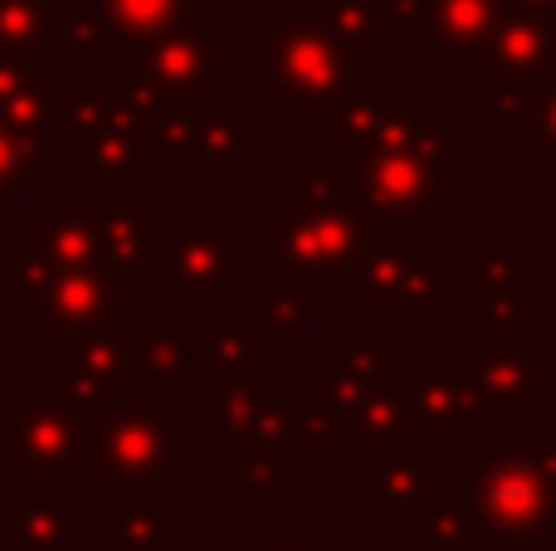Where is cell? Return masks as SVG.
<instances>
[{"label": "cell", "instance_id": "ac0fdd59", "mask_svg": "<svg viewBox=\"0 0 556 551\" xmlns=\"http://www.w3.org/2000/svg\"><path fill=\"white\" fill-rule=\"evenodd\" d=\"M137 298H127L103 269H84V273H54L39 289V298L20 312L29 332L45 337H74V332H103L113 328L117 312H127Z\"/></svg>", "mask_w": 556, "mask_h": 551}, {"label": "cell", "instance_id": "8992f818", "mask_svg": "<svg viewBox=\"0 0 556 551\" xmlns=\"http://www.w3.org/2000/svg\"><path fill=\"white\" fill-rule=\"evenodd\" d=\"M250 68H269L264 84V103L269 107H307V113H327L342 98L356 93V68L346 54L317 29L313 15L278 20L260 44L244 49Z\"/></svg>", "mask_w": 556, "mask_h": 551}, {"label": "cell", "instance_id": "d6986e66", "mask_svg": "<svg viewBox=\"0 0 556 551\" xmlns=\"http://www.w3.org/2000/svg\"><path fill=\"white\" fill-rule=\"evenodd\" d=\"M20 240H25L54 273L103 269V254H98L93 195H54V201H49L35 220L20 225Z\"/></svg>", "mask_w": 556, "mask_h": 551}, {"label": "cell", "instance_id": "4dcf8cb0", "mask_svg": "<svg viewBox=\"0 0 556 551\" xmlns=\"http://www.w3.org/2000/svg\"><path fill=\"white\" fill-rule=\"evenodd\" d=\"M103 20V29L113 35V44H152V39L172 35L181 25H195V10L191 0H88Z\"/></svg>", "mask_w": 556, "mask_h": 551}, {"label": "cell", "instance_id": "d4e9b609", "mask_svg": "<svg viewBox=\"0 0 556 551\" xmlns=\"http://www.w3.org/2000/svg\"><path fill=\"white\" fill-rule=\"evenodd\" d=\"M269 367H274V347L240 318V308H225L215 332H205L201 342V371L195 376H215L225 386L269 390Z\"/></svg>", "mask_w": 556, "mask_h": 551}, {"label": "cell", "instance_id": "44dd1931", "mask_svg": "<svg viewBox=\"0 0 556 551\" xmlns=\"http://www.w3.org/2000/svg\"><path fill=\"white\" fill-rule=\"evenodd\" d=\"M181 176H244L250 171V117L244 107H195L176 142Z\"/></svg>", "mask_w": 556, "mask_h": 551}, {"label": "cell", "instance_id": "60d3db41", "mask_svg": "<svg viewBox=\"0 0 556 551\" xmlns=\"http://www.w3.org/2000/svg\"><path fill=\"white\" fill-rule=\"evenodd\" d=\"M376 35L381 44H420L425 39V10L430 0H371Z\"/></svg>", "mask_w": 556, "mask_h": 551}, {"label": "cell", "instance_id": "83f0119b", "mask_svg": "<svg viewBox=\"0 0 556 551\" xmlns=\"http://www.w3.org/2000/svg\"><path fill=\"white\" fill-rule=\"evenodd\" d=\"M49 117H54V84L49 64L39 59H10L0 54V127L35 132L49 142Z\"/></svg>", "mask_w": 556, "mask_h": 551}, {"label": "cell", "instance_id": "5bb4252c", "mask_svg": "<svg viewBox=\"0 0 556 551\" xmlns=\"http://www.w3.org/2000/svg\"><path fill=\"white\" fill-rule=\"evenodd\" d=\"M356 308L381 312V308H440L450 298V283H444V269L425 254L420 240H410L405 230H395L391 240H381L366 264L352 279Z\"/></svg>", "mask_w": 556, "mask_h": 551}, {"label": "cell", "instance_id": "1f68e13d", "mask_svg": "<svg viewBox=\"0 0 556 551\" xmlns=\"http://www.w3.org/2000/svg\"><path fill=\"white\" fill-rule=\"evenodd\" d=\"M220 478L225 488L244 494L250 508H288V498H293L288 454H269V449H244V445L220 449Z\"/></svg>", "mask_w": 556, "mask_h": 551}, {"label": "cell", "instance_id": "d590c367", "mask_svg": "<svg viewBox=\"0 0 556 551\" xmlns=\"http://www.w3.org/2000/svg\"><path fill=\"white\" fill-rule=\"evenodd\" d=\"M54 49V0H0V54L49 64Z\"/></svg>", "mask_w": 556, "mask_h": 551}, {"label": "cell", "instance_id": "816d5d0a", "mask_svg": "<svg viewBox=\"0 0 556 551\" xmlns=\"http://www.w3.org/2000/svg\"><path fill=\"white\" fill-rule=\"evenodd\" d=\"M552 400H556V390H552Z\"/></svg>", "mask_w": 556, "mask_h": 551}, {"label": "cell", "instance_id": "74e56055", "mask_svg": "<svg viewBox=\"0 0 556 551\" xmlns=\"http://www.w3.org/2000/svg\"><path fill=\"white\" fill-rule=\"evenodd\" d=\"M54 279V269H49L45 259H39L35 249H29L25 240H5L0 244V298H5L10 312H25L29 303L39 298V289Z\"/></svg>", "mask_w": 556, "mask_h": 551}, {"label": "cell", "instance_id": "f1b7e54d", "mask_svg": "<svg viewBox=\"0 0 556 551\" xmlns=\"http://www.w3.org/2000/svg\"><path fill=\"white\" fill-rule=\"evenodd\" d=\"M352 435H356V445L410 439V367L401 357L371 381L362 406L352 410Z\"/></svg>", "mask_w": 556, "mask_h": 551}, {"label": "cell", "instance_id": "f6af8a7d", "mask_svg": "<svg viewBox=\"0 0 556 551\" xmlns=\"http://www.w3.org/2000/svg\"><path fill=\"white\" fill-rule=\"evenodd\" d=\"M10 533H15V484H0V551H10Z\"/></svg>", "mask_w": 556, "mask_h": 551}, {"label": "cell", "instance_id": "7bdbcfd3", "mask_svg": "<svg viewBox=\"0 0 556 551\" xmlns=\"http://www.w3.org/2000/svg\"><path fill=\"white\" fill-rule=\"evenodd\" d=\"M528 137L542 146L547 156H556V74L542 84V103H538V117H532Z\"/></svg>", "mask_w": 556, "mask_h": 551}, {"label": "cell", "instance_id": "6da1fadb", "mask_svg": "<svg viewBox=\"0 0 556 551\" xmlns=\"http://www.w3.org/2000/svg\"><path fill=\"white\" fill-rule=\"evenodd\" d=\"M401 225L371 215L356 201L352 176L332 152L288 181L283 195L264 205V279L283 283H346L352 289L366 254Z\"/></svg>", "mask_w": 556, "mask_h": 551}, {"label": "cell", "instance_id": "7dc6e473", "mask_svg": "<svg viewBox=\"0 0 556 551\" xmlns=\"http://www.w3.org/2000/svg\"><path fill=\"white\" fill-rule=\"evenodd\" d=\"M454 551H508V547L489 542V537H473V542H469V547H454Z\"/></svg>", "mask_w": 556, "mask_h": 551}, {"label": "cell", "instance_id": "8d00e7d4", "mask_svg": "<svg viewBox=\"0 0 556 551\" xmlns=\"http://www.w3.org/2000/svg\"><path fill=\"white\" fill-rule=\"evenodd\" d=\"M415 533L425 537V551L469 547L473 537H479V523H473V508H469V498H464V488L444 478V484L430 494V503H425Z\"/></svg>", "mask_w": 556, "mask_h": 551}, {"label": "cell", "instance_id": "836d02e7", "mask_svg": "<svg viewBox=\"0 0 556 551\" xmlns=\"http://www.w3.org/2000/svg\"><path fill=\"white\" fill-rule=\"evenodd\" d=\"M113 551H181V513L162 494H137L113 513Z\"/></svg>", "mask_w": 556, "mask_h": 551}, {"label": "cell", "instance_id": "e575fe53", "mask_svg": "<svg viewBox=\"0 0 556 551\" xmlns=\"http://www.w3.org/2000/svg\"><path fill=\"white\" fill-rule=\"evenodd\" d=\"M54 44H64L74 68H113L117 44L88 0H54Z\"/></svg>", "mask_w": 556, "mask_h": 551}, {"label": "cell", "instance_id": "cb8c5ba5", "mask_svg": "<svg viewBox=\"0 0 556 551\" xmlns=\"http://www.w3.org/2000/svg\"><path fill=\"white\" fill-rule=\"evenodd\" d=\"M201 342H205V332H195V328H156L147 337H137L123 396L181 400V381L201 371Z\"/></svg>", "mask_w": 556, "mask_h": 551}, {"label": "cell", "instance_id": "52a82bcc", "mask_svg": "<svg viewBox=\"0 0 556 551\" xmlns=\"http://www.w3.org/2000/svg\"><path fill=\"white\" fill-rule=\"evenodd\" d=\"M88 415L49 396L0 400V464L20 469V484L68 488V474L84 469Z\"/></svg>", "mask_w": 556, "mask_h": 551}, {"label": "cell", "instance_id": "9a60e30c", "mask_svg": "<svg viewBox=\"0 0 556 551\" xmlns=\"http://www.w3.org/2000/svg\"><path fill=\"white\" fill-rule=\"evenodd\" d=\"M93 220H98L103 273L127 298H137V293L152 283L162 205H156L152 195H93Z\"/></svg>", "mask_w": 556, "mask_h": 551}, {"label": "cell", "instance_id": "603a6c76", "mask_svg": "<svg viewBox=\"0 0 556 551\" xmlns=\"http://www.w3.org/2000/svg\"><path fill=\"white\" fill-rule=\"evenodd\" d=\"M10 547L29 551H88L93 547V517L74 508L68 488L15 484V533Z\"/></svg>", "mask_w": 556, "mask_h": 551}, {"label": "cell", "instance_id": "277c9868", "mask_svg": "<svg viewBox=\"0 0 556 551\" xmlns=\"http://www.w3.org/2000/svg\"><path fill=\"white\" fill-rule=\"evenodd\" d=\"M250 273V230L244 220H181L156 234L152 283L166 312L186 308H225L235 289H244Z\"/></svg>", "mask_w": 556, "mask_h": 551}, {"label": "cell", "instance_id": "c3c4849f", "mask_svg": "<svg viewBox=\"0 0 556 551\" xmlns=\"http://www.w3.org/2000/svg\"><path fill=\"white\" fill-rule=\"evenodd\" d=\"M547 445H552V454H556V435H552V439H547Z\"/></svg>", "mask_w": 556, "mask_h": 551}, {"label": "cell", "instance_id": "7c38bea8", "mask_svg": "<svg viewBox=\"0 0 556 551\" xmlns=\"http://www.w3.org/2000/svg\"><path fill=\"white\" fill-rule=\"evenodd\" d=\"M469 357V396L473 420H518L538 415L542 400L556 390V357L532 347H498V351H464Z\"/></svg>", "mask_w": 556, "mask_h": 551}, {"label": "cell", "instance_id": "7a4b0ae2", "mask_svg": "<svg viewBox=\"0 0 556 551\" xmlns=\"http://www.w3.org/2000/svg\"><path fill=\"white\" fill-rule=\"evenodd\" d=\"M84 469L93 488L162 494V488L181 484V439H176L181 400L117 396L98 410H84Z\"/></svg>", "mask_w": 556, "mask_h": 551}, {"label": "cell", "instance_id": "ee69618b", "mask_svg": "<svg viewBox=\"0 0 556 551\" xmlns=\"http://www.w3.org/2000/svg\"><path fill=\"white\" fill-rule=\"evenodd\" d=\"M191 10L225 29V25H240V20L250 15V0H191Z\"/></svg>", "mask_w": 556, "mask_h": 551}, {"label": "cell", "instance_id": "2e32d148", "mask_svg": "<svg viewBox=\"0 0 556 551\" xmlns=\"http://www.w3.org/2000/svg\"><path fill=\"white\" fill-rule=\"evenodd\" d=\"M201 435L205 445H250L293 454V430H288V400L274 390L225 386L215 376H201Z\"/></svg>", "mask_w": 556, "mask_h": 551}, {"label": "cell", "instance_id": "5b68a950", "mask_svg": "<svg viewBox=\"0 0 556 551\" xmlns=\"http://www.w3.org/2000/svg\"><path fill=\"white\" fill-rule=\"evenodd\" d=\"M473 508L479 537L498 547H528L552 527L556 513V454L552 445H513L493 449L469 484H459Z\"/></svg>", "mask_w": 556, "mask_h": 551}, {"label": "cell", "instance_id": "bcb514c9", "mask_svg": "<svg viewBox=\"0 0 556 551\" xmlns=\"http://www.w3.org/2000/svg\"><path fill=\"white\" fill-rule=\"evenodd\" d=\"M513 10H528V15H542V20H556V0H508Z\"/></svg>", "mask_w": 556, "mask_h": 551}, {"label": "cell", "instance_id": "f35d334b", "mask_svg": "<svg viewBox=\"0 0 556 551\" xmlns=\"http://www.w3.org/2000/svg\"><path fill=\"white\" fill-rule=\"evenodd\" d=\"M54 156V146L35 132H15V127H0V201H15L25 191V181L39 166Z\"/></svg>", "mask_w": 556, "mask_h": 551}, {"label": "cell", "instance_id": "f907efd6", "mask_svg": "<svg viewBox=\"0 0 556 551\" xmlns=\"http://www.w3.org/2000/svg\"><path fill=\"white\" fill-rule=\"evenodd\" d=\"M552 527H556V513H552Z\"/></svg>", "mask_w": 556, "mask_h": 551}, {"label": "cell", "instance_id": "484cf974", "mask_svg": "<svg viewBox=\"0 0 556 551\" xmlns=\"http://www.w3.org/2000/svg\"><path fill=\"white\" fill-rule=\"evenodd\" d=\"M489 84H532V78L556 74V20L508 5L489 49Z\"/></svg>", "mask_w": 556, "mask_h": 551}, {"label": "cell", "instance_id": "9c48e42d", "mask_svg": "<svg viewBox=\"0 0 556 551\" xmlns=\"http://www.w3.org/2000/svg\"><path fill=\"white\" fill-rule=\"evenodd\" d=\"M220 39H225L220 25L195 20V25H181V29H172V35L152 39V44L132 49V59H123V64L152 98L181 107V113H195V107H205V98L225 84Z\"/></svg>", "mask_w": 556, "mask_h": 551}, {"label": "cell", "instance_id": "3957f363", "mask_svg": "<svg viewBox=\"0 0 556 551\" xmlns=\"http://www.w3.org/2000/svg\"><path fill=\"white\" fill-rule=\"evenodd\" d=\"M49 146L68 156L74 176L93 181V195H132L137 176H152L162 166V152L113 88L108 93H74V88L54 84Z\"/></svg>", "mask_w": 556, "mask_h": 551}, {"label": "cell", "instance_id": "7402d4cb", "mask_svg": "<svg viewBox=\"0 0 556 551\" xmlns=\"http://www.w3.org/2000/svg\"><path fill=\"white\" fill-rule=\"evenodd\" d=\"M503 15H508V0H430L420 59L430 68L450 59H489Z\"/></svg>", "mask_w": 556, "mask_h": 551}, {"label": "cell", "instance_id": "681fc988", "mask_svg": "<svg viewBox=\"0 0 556 551\" xmlns=\"http://www.w3.org/2000/svg\"><path fill=\"white\" fill-rule=\"evenodd\" d=\"M10 551H29V547H10Z\"/></svg>", "mask_w": 556, "mask_h": 551}, {"label": "cell", "instance_id": "ffe728a7", "mask_svg": "<svg viewBox=\"0 0 556 551\" xmlns=\"http://www.w3.org/2000/svg\"><path fill=\"white\" fill-rule=\"evenodd\" d=\"M391 361H395V351H386L371 328H342L332 337V351H317L313 390H307V396H317L323 406L342 410V415L352 420V410L362 406L371 381L381 376Z\"/></svg>", "mask_w": 556, "mask_h": 551}, {"label": "cell", "instance_id": "4fadbf2b", "mask_svg": "<svg viewBox=\"0 0 556 551\" xmlns=\"http://www.w3.org/2000/svg\"><path fill=\"white\" fill-rule=\"evenodd\" d=\"M356 201L391 225L444 220V166L410 152H371L352 166Z\"/></svg>", "mask_w": 556, "mask_h": 551}, {"label": "cell", "instance_id": "f546056e", "mask_svg": "<svg viewBox=\"0 0 556 551\" xmlns=\"http://www.w3.org/2000/svg\"><path fill=\"white\" fill-rule=\"evenodd\" d=\"M240 318L260 332L264 342L274 347V357L293 342V332H303L313 322V303H307L303 283H283V279H260V283H244V303H240Z\"/></svg>", "mask_w": 556, "mask_h": 551}, {"label": "cell", "instance_id": "ab89813d", "mask_svg": "<svg viewBox=\"0 0 556 551\" xmlns=\"http://www.w3.org/2000/svg\"><path fill=\"white\" fill-rule=\"evenodd\" d=\"M288 430H293V445H356L352 420L342 410L323 406L317 396L288 400Z\"/></svg>", "mask_w": 556, "mask_h": 551}, {"label": "cell", "instance_id": "30bf717a", "mask_svg": "<svg viewBox=\"0 0 556 551\" xmlns=\"http://www.w3.org/2000/svg\"><path fill=\"white\" fill-rule=\"evenodd\" d=\"M440 484L444 469L430 464L415 439L356 445V508L371 513L381 533H410Z\"/></svg>", "mask_w": 556, "mask_h": 551}, {"label": "cell", "instance_id": "8fae6325", "mask_svg": "<svg viewBox=\"0 0 556 551\" xmlns=\"http://www.w3.org/2000/svg\"><path fill=\"white\" fill-rule=\"evenodd\" d=\"M137 337L123 328L45 337V390L74 410H98L127 390Z\"/></svg>", "mask_w": 556, "mask_h": 551}, {"label": "cell", "instance_id": "b9f144b4", "mask_svg": "<svg viewBox=\"0 0 556 551\" xmlns=\"http://www.w3.org/2000/svg\"><path fill=\"white\" fill-rule=\"evenodd\" d=\"M244 551H327L317 547L313 533H278V527H260L244 537Z\"/></svg>", "mask_w": 556, "mask_h": 551}, {"label": "cell", "instance_id": "ba28073f", "mask_svg": "<svg viewBox=\"0 0 556 551\" xmlns=\"http://www.w3.org/2000/svg\"><path fill=\"white\" fill-rule=\"evenodd\" d=\"M473 289H469V351L498 347H532L538 332V289H532V264H522L513 249L489 240H473Z\"/></svg>", "mask_w": 556, "mask_h": 551}, {"label": "cell", "instance_id": "4316f807", "mask_svg": "<svg viewBox=\"0 0 556 551\" xmlns=\"http://www.w3.org/2000/svg\"><path fill=\"white\" fill-rule=\"evenodd\" d=\"M395 107H405V93L395 84H381V88H371V93H362V88H356V93L342 98L337 107L313 113V123H317V132L332 137V156L362 162V156L376 146V137H381L386 117H391Z\"/></svg>", "mask_w": 556, "mask_h": 551}, {"label": "cell", "instance_id": "e0dca14e", "mask_svg": "<svg viewBox=\"0 0 556 551\" xmlns=\"http://www.w3.org/2000/svg\"><path fill=\"white\" fill-rule=\"evenodd\" d=\"M473 425L469 357L430 351L410 376V439L415 445H464Z\"/></svg>", "mask_w": 556, "mask_h": 551}, {"label": "cell", "instance_id": "d6a6232c", "mask_svg": "<svg viewBox=\"0 0 556 551\" xmlns=\"http://www.w3.org/2000/svg\"><path fill=\"white\" fill-rule=\"evenodd\" d=\"M313 20H317V29L342 49L356 74L376 68V59H381V35H376L371 0H313Z\"/></svg>", "mask_w": 556, "mask_h": 551}]
</instances>
